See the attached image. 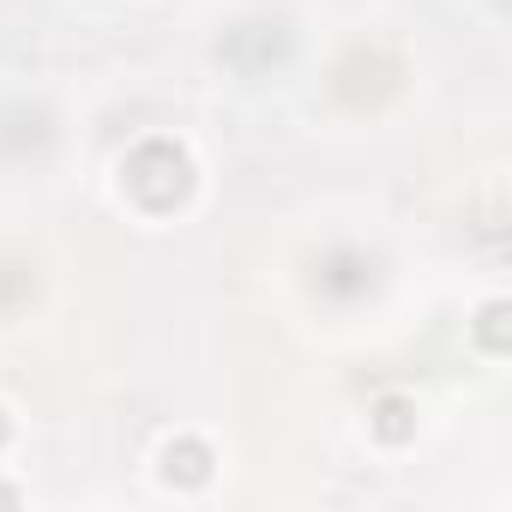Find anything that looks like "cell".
<instances>
[{"instance_id":"obj_1","label":"cell","mask_w":512,"mask_h":512,"mask_svg":"<svg viewBox=\"0 0 512 512\" xmlns=\"http://www.w3.org/2000/svg\"><path fill=\"white\" fill-rule=\"evenodd\" d=\"M169 476H181V482H205L211 476V452L205 446H169Z\"/></svg>"},{"instance_id":"obj_2","label":"cell","mask_w":512,"mask_h":512,"mask_svg":"<svg viewBox=\"0 0 512 512\" xmlns=\"http://www.w3.org/2000/svg\"><path fill=\"white\" fill-rule=\"evenodd\" d=\"M374 434H380V440H404V434H410V404H404V398H386V404L374 410Z\"/></svg>"},{"instance_id":"obj_3","label":"cell","mask_w":512,"mask_h":512,"mask_svg":"<svg viewBox=\"0 0 512 512\" xmlns=\"http://www.w3.org/2000/svg\"><path fill=\"white\" fill-rule=\"evenodd\" d=\"M500 320H506V308L494 302V308L482 314V344H488V350H506V332H500Z\"/></svg>"},{"instance_id":"obj_4","label":"cell","mask_w":512,"mask_h":512,"mask_svg":"<svg viewBox=\"0 0 512 512\" xmlns=\"http://www.w3.org/2000/svg\"><path fill=\"white\" fill-rule=\"evenodd\" d=\"M0 446H7V416H0Z\"/></svg>"}]
</instances>
